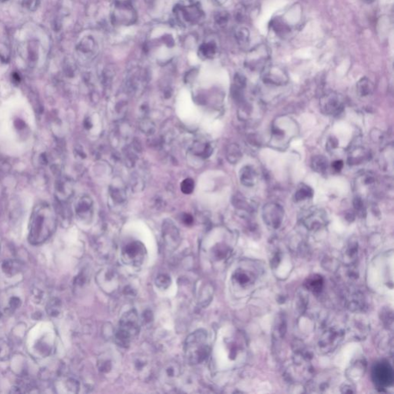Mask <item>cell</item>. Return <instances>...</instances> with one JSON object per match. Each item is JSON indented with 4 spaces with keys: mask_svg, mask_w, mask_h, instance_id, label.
Wrapping results in <instances>:
<instances>
[{
    "mask_svg": "<svg viewBox=\"0 0 394 394\" xmlns=\"http://www.w3.org/2000/svg\"><path fill=\"white\" fill-rule=\"evenodd\" d=\"M216 1L219 4H223L224 3H226V1H227V0H216Z\"/></svg>",
    "mask_w": 394,
    "mask_h": 394,
    "instance_id": "cell-38",
    "label": "cell"
},
{
    "mask_svg": "<svg viewBox=\"0 0 394 394\" xmlns=\"http://www.w3.org/2000/svg\"><path fill=\"white\" fill-rule=\"evenodd\" d=\"M154 126L152 125V123L149 122V121H145L143 124H141L142 129L143 131L146 133H151L153 132V129L154 128Z\"/></svg>",
    "mask_w": 394,
    "mask_h": 394,
    "instance_id": "cell-33",
    "label": "cell"
},
{
    "mask_svg": "<svg viewBox=\"0 0 394 394\" xmlns=\"http://www.w3.org/2000/svg\"><path fill=\"white\" fill-rule=\"evenodd\" d=\"M181 374V368L177 362H171L165 366L161 372L160 376L164 381L175 382L177 378Z\"/></svg>",
    "mask_w": 394,
    "mask_h": 394,
    "instance_id": "cell-16",
    "label": "cell"
},
{
    "mask_svg": "<svg viewBox=\"0 0 394 394\" xmlns=\"http://www.w3.org/2000/svg\"><path fill=\"white\" fill-rule=\"evenodd\" d=\"M175 15L178 21L185 26L198 23L203 17L200 6L195 3L179 4L175 8Z\"/></svg>",
    "mask_w": 394,
    "mask_h": 394,
    "instance_id": "cell-6",
    "label": "cell"
},
{
    "mask_svg": "<svg viewBox=\"0 0 394 394\" xmlns=\"http://www.w3.org/2000/svg\"><path fill=\"white\" fill-rule=\"evenodd\" d=\"M284 211L280 205L269 203L263 208V216L265 222L274 229L279 228L284 219Z\"/></svg>",
    "mask_w": 394,
    "mask_h": 394,
    "instance_id": "cell-9",
    "label": "cell"
},
{
    "mask_svg": "<svg viewBox=\"0 0 394 394\" xmlns=\"http://www.w3.org/2000/svg\"><path fill=\"white\" fill-rule=\"evenodd\" d=\"M75 212L82 221L90 220L93 214V200L87 195L80 196L75 203Z\"/></svg>",
    "mask_w": 394,
    "mask_h": 394,
    "instance_id": "cell-14",
    "label": "cell"
},
{
    "mask_svg": "<svg viewBox=\"0 0 394 394\" xmlns=\"http://www.w3.org/2000/svg\"><path fill=\"white\" fill-rule=\"evenodd\" d=\"M136 310H131L124 313L119 324L116 334V341L120 347H128L132 341L139 334L140 321Z\"/></svg>",
    "mask_w": 394,
    "mask_h": 394,
    "instance_id": "cell-3",
    "label": "cell"
},
{
    "mask_svg": "<svg viewBox=\"0 0 394 394\" xmlns=\"http://www.w3.org/2000/svg\"><path fill=\"white\" fill-rule=\"evenodd\" d=\"M357 89L360 96H367L372 94L374 89V86L368 78L363 77L357 83Z\"/></svg>",
    "mask_w": 394,
    "mask_h": 394,
    "instance_id": "cell-19",
    "label": "cell"
},
{
    "mask_svg": "<svg viewBox=\"0 0 394 394\" xmlns=\"http://www.w3.org/2000/svg\"><path fill=\"white\" fill-rule=\"evenodd\" d=\"M200 52L205 58H213L217 52V45L213 41L205 42L200 48Z\"/></svg>",
    "mask_w": 394,
    "mask_h": 394,
    "instance_id": "cell-23",
    "label": "cell"
},
{
    "mask_svg": "<svg viewBox=\"0 0 394 394\" xmlns=\"http://www.w3.org/2000/svg\"><path fill=\"white\" fill-rule=\"evenodd\" d=\"M183 220H184V223L187 224V225H190V224L193 223V218L190 214H185L184 217H183Z\"/></svg>",
    "mask_w": 394,
    "mask_h": 394,
    "instance_id": "cell-35",
    "label": "cell"
},
{
    "mask_svg": "<svg viewBox=\"0 0 394 394\" xmlns=\"http://www.w3.org/2000/svg\"><path fill=\"white\" fill-rule=\"evenodd\" d=\"M262 73L263 81L268 84L281 86L286 84L289 80L287 72L279 66L269 64L262 70Z\"/></svg>",
    "mask_w": 394,
    "mask_h": 394,
    "instance_id": "cell-8",
    "label": "cell"
},
{
    "mask_svg": "<svg viewBox=\"0 0 394 394\" xmlns=\"http://www.w3.org/2000/svg\"><path fill=\"white\" fill-rule=\"evenodd\" d=\"M376 0H363V2L365 3V4H373V3L375 2Z\"/></svg>",
    "mask_w": 394,
    "mask_h": 394,
    "instance_id": "cell-37",
    "label": "cell"
},
{
    "mask_svg": "<svg viewBox=\"0 0 394 394\" xmlns=\"http://www.w3.org/2000/svg\"><path fill=\"white\" fill-rule=\"evenodd\" d=\"M271 51L266 44L260 43L250 49L246 57V66L251 70L262 71L269 65Z\"/></svg>",
    "mask_w": 394,
    "mask_h": 394,
    "instance_id": "cell-4",
    "label": "cell"
},
{
    "mask_svg": "<svg viewBox=\"0 0 394 394\" xmlns=\"http://www.w3.org/2000/svg\"><path fill=\"white\" fill-rule=\"evenodd\" d=\"M184 351L186 359L190 365L203 363L210 352L206 331L198 329L189 335L186 340Z\"/></svg>",
    "mask_w": 394,
    "mask_h": 394,
    "instance_id": "cell-2",
    "label": "cell"
},
{
    "mask_svg": "<svg viewBox=\"0 0 394 394\" xmlns=\"http://www.w3.org/2000/svg\"><path fill=\"white\" fill-rule=\"evenodd\" d=\"M57 224V213L51 205L46 203L36 205L29 220V243L39 245L46 241L55 232Z\"/></svg>",
    "mask_w": 394,
    "mask_h": 394,
    "instance_id": "cell-1",
    "label": "cell"
},
{
    "mask_svg": "<svg viewBox=\"0 0 394 394\" xmlns=\"http://www.w3.org/2000/svg\"><path fill=\"white\" fill-rule=\"evenodd\" d=\"M242 158V152L237 144H231L227 150V159L231 163L235 164Z\"/></svg>",
    "mask_w": 394,
    "mask_h": 394,
    "instance_id": "cell-21",
    "label": "cell"
},
{
    "mask_svg": "<svg viewBox=\"0 0 394 394\" xmlns=\"http://www.w3.org/2000/svg\"><path fill=\"white\" fill-rule=\"evenodd\" d=\"M194 188V181L190 178L185 179V180H183L181 184H180V189H181V191L184 194H190V193H193Z\"/></svg>",
    "mask_w": 394,
    "mask_h": 394,
    "instance_id": "cell-27",
    "label": "cell"
},
{
    "mask_svg": "<svg viewBox=\"0 0 394 394\" xmlns=\"http://www.w3.org/2000/svg\"><path fill=\"white\" fill-rule=\"evenodd\" d=\"M162 240L168 250H174L180 244V235L177 226L171 220H165L162 224Z\"/></svg>",
    "mask_w": 394,
    "mask_h": 394,
    "instance_id": "cell-11",
    "label": "cell"
},
{
    "mask_svg": "<svg viewBox=\"0 0 394 394\" xmlns=\"http://www.w3.org/2000/svg\"><path fill=\"white\" fill-rule=\"evenodd\" d=\"M146 254V248L141 242L133 241L124 246L121 256L125 264L139 266L144 262Z\"/></svg>",
    "mask_w": 394,
    "mask_h": 394,
    "instance_id": "cell-7",
    "label": "cell"
},
{
    "mask_svg": "<svg viewBox=\"0 0 394 394\" xmlns=\"http://www.w3.org/2000/svg\"><path fill=\"white\" fill-rule=\"evenodd\" d=\"M234 86H237V87L240 88V89H244L247 86V79L244 77V75L241 73H237L234 77Z\"/></svg>",
    "mask_w": 394,
    "mask_h": 394,
    "instance_id": "cell-30",
    "label": "cell"
},
{
    "mask_svg": "<svg viewBox=\"0 0 394 394\" xmlns=\"http://www.w3.org/2000/svg\"><path fill=\"white\" fill-rule=\"evenodd\" d=\"M332 168L334 169L335 171H336V172H339V171H341V170L343 169V166H344V162H343L342 160H336L335 161V162H333V163H332Z\"/></svg>",
    "mask_w": 394,
    "mask_h": 394,
    "instance_id": "cell-34",
    "label": "cell"
},
{
    "mask_svg": "<svg viewBox=\"0 0 394 394\" xmlns=\"http://www.w3.org/2000/svg\"><path fill=\"white\" fill-rule=\"evenodd\" d=\"M303 222L310 230L320 229L326 224V213L322 209L311 208L305 212L303 216Z\"/></svg>",
    "mask_w": 394,
    "mask_h": 394,
    "instance_id": "cell-13",
    "label": "cell"
},
{
    "mask_svg": "<svg viewBox=\"0 0 394 394\" xmlns=\"http://www.w3.org/2000/svg\"><path fill=\"white\" fill-rule=\"evenodd\" d=\"M243 1H244V4H245L246 6H250L252 5L256 0H243Z\"/></svg>",
    "mask_w": 394,
    "mask_h": 394,
    "instance_id": "cell-36",
    "label": "cell"
},
{
    "mask_svg": "<svg viewBox=\"0 0 394 394\" xmlns=\"http://www.w3.org/2000/svg\"><path fill=\"white\" fill-rule=\"evenodd\" d=\"M320 106L322 111L327 115H339L344 110V100L341 95L329 93L322 98Z\"/></svg>",
    "mask_w": 394,
    "mask_h": 394,
    "instance_id": "cell-10",
    "label": "cell"
},
{
    "mask_svg": "<svg viewBox=\"0 0 394 394\" xmlns=\"http://www.w3.org/2000/svg\"><path fill=\"white\" fill-rule=\"evenodd\" d=\"M171 279L167 275L162 274L158 276L156 279V285L158 288L162 290L167 289L171 286Z\"/></svg>",
    "mask_w": 394,
    "mask_h": 394,
    "instance_id": "cell-28",
    "label": "cell"
},
{
    "mask_svg": "<svg viewBox=\"0 0 394 394\" xmlns=\"http://www.w3.org/2000/svg\"><path fill=\"white\" fill-rule=\"evenodd\" d=\"M111 198L118 204H122L123 203L127 200V193H126L125 188L120 184H114L110 187L109 190Z\"/></svg>",
    "mask_w": 394,
    "mask_h": 394,
    "instance_id": "cell-18",
    "label": "cell"
},
{
    "mask_svg": "<svg viewBox=\"0 0 394 394\" xmlns=\"http://www.w3.org/2000/svg\"><path fill=\"white\" fill-rule=\"evenodd\" d=\"M233 202H234V206L239 208V209H244V210H251V206L249 204L245 197L244 196H242L241 193L236 195L234 196Z\"/></svg>",
    "mask_w": 394,
    "mask_h": 394,
    "instance_id": "cell-26",
    "label": "cell"
},
{
    "mask_svg": "<svg viewBox=\"0 0 394 394\" xmlns=\"http://www.w3.org/2000/svg\"><path fill=\"white\" fill-rule=\"evenodd\" d=\"M236 39L240 47L245 48L250 43V31L246 27H240L236 30Z\"/></svg>",
    "mask_w": 394,
    "mask_h": 394,
    "instance_id": "cell-20",
    "label": "cell"
},
{
    "mask_svg": "<svg viewBox=\"0 0 394 394\" xmlns=\"http://www.w3.org/2000/svg\"><path fill=\"white\" fill-rule=\"evenodd\" d=\"M354 208H355L356 210H357L359 213H363V206H364V205H363V200H362L360 197H359V196H357V197H356V198L354 199Z\"/></svg>",
    "mask_w": 394,
    "mask_h": 394,
    "instance_id": "cell-32",
    "label": "cell"
},
{
    "mask_svg": "<svg viewBox=\"0 0 394 394\" xmlns=\"http://www.w3.org/2000/svg\"><path fill=\"white\" fill-rule=\"evenodd\" d=\"M73 193V184L67 178H61L55 184V196L60 201L66 202L71 197Z\"/></svg>",
    "mask_w": 394,
    "mask_h": 394,
    "instance_id": "cell-15",
    "label": "cell"
},
{
    "mask_svg": "<svg viewBox=\"0 0 394 394\" xmlns=\"http://www.w3.org/2000/svg\"><path fill=\"white\" fill-rule=\"evenodd\" d=\"M305 285L307 289L313 292H320L323 286V279L321 276H313L307 279Z\"/></svg>",
    "mask_w": 394,
    "mask_h": 394,
    "instance_id": "cell-24",
    "label": "cell"
},
{
    "mask_svg": "<svg viewBox=\"0 0 394 394\" xmlns=\"http://www.w3.org/2000/svg\"><path fill=\"white\" fill-rule=\"evenodd\" d=\"M234 281L240 285H245L250 282V277L243 271H237L234 276Z\"/></svg>",
    "mask_w": 394,
    "mask_h": 394,
    "instance_id": "cell-29",
    "label": "cell"
},
{
    "mask_svg": "<svg viewBox=\"0 0 394 394\" xmlns=\"http://www.w3.org/2000/svg\"><path fill=\"white\" fill-rule=\"evenodd\" d=\"M313 195V191L310 187L306 185H302L296 192L294 199L295 201L300 202L310 198Z\"/></svg>",
    "mask_w": 394,
    "mask_h": 394,
    "instance_id": "cell-25",
    "label": "cell"
},
{
    "mask_svg": "<svg viewBox=\"0 0 394 394\" xmlns=\"http://www.w3.org/2000/svg\"><path fill=\"white\" fill-rule=\"evenodd\" d=\"M373 377L375 383L382 387L390 386L393 382L392 368L388 363H378L373 369Z\"/></svg>",
    "mask_w": 394,
    "mask_h": 394,
    "instance_id": "cell-12",
    "label": "cell"
},
{
    "mask_svg": "<svg viewBox=\"0 0 394 394\" xmlns=\"http://www.w3.org/2000/svg\"><path fill=\"white\" fill-rule=\"evenodd\" d=\"M137 16L133 6L129 0H117L112 7V20L114 23L130 26L136 22Z\"/></svg>",
    "mask_w": 394,
    "mask_h": 394,
    "instance_id": "cell-5",
    "label": "cell"
},
{
    "mask_svg": "<svg viewBox=\"0 0 394 394\" xmlns=\"http://www.w3.org/2000/svg\"><path fill=\"white\" fill-rule=\"evenodd\" d=\"M311 166L316 172L324 173L328 168L327 159L323 156H314L312 159Z\"/></svg>",
    "mask_w": 394,
    "mask_h": 394,
    "instance_id": "cell-22",
    "label": "cell"
},
{
    "mask_svg": "<svg viewBox=\"0 0 394 394\" xmlns=\"http://www.w3.org/2000/svg\"><path fill=\"white\" fill-rule=\"evenodd\" d=\"M256 173L250 165L244 166L240 173V180L241 184L246 187H253L256 182Z\"/></svg>",
    "mask_w": 394,
    "mask_h": 394,
    "instance_id": "cell-17",
    "label": "cell"
},
{
    "mask_svg": "<svg viewBox=\"0 0 394 394\" xmlns=\"http://www.w3.org/2000/svg\"><path fill=\"white\" fill-rule=\"evenodd\" d=\"M216 21L219 26H225L229 21V14L227 12H219L216 14Z\"/></svg>",
    "mask_w": 394,
    "mask_h": 394,
    "instance_id": "cell-31",
    "label": "cell"
}]
</instances>
